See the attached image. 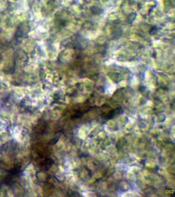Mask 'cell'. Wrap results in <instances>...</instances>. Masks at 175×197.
<instances>
[{"instance_id": "cell-1", "label": "cell", "mask_w": 175, "mask_h": 197, "mask_svg": "<svg viewBox=\"0 0 175 197\" xmlns=\"http://www.w3.org/2000/svg\"><path fill=\"white\" fill-rule=\"evenodd\" d=\"M121 111V110L120 109V108L115 109V110L111 111V112H109V113L107 115L106 118H107V119L113 118L115 116L119 114Z\"/></svg>"}]
</instances>
